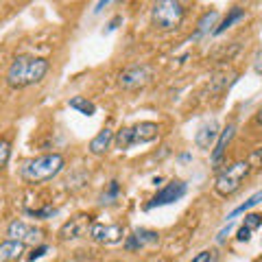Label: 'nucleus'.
I'll return each instance as SVG.
<instances>
[{"instance_id":"393cba45","label":"nucleus","mask_w":262,"mask_h":262,"mask_svg":"<svg viewBox=\"0 0 262 262\" xmlns=\"http://www.w3.org/2000/svg\"><path fill=\"white\" fill-rule=\"evenodd\" d=\"M251 238V229H247V227H238V232H236V241H241V243H247Z\"/></svg>"},{"instance_id":"c85d7f7f","label":"nucleus","mask_w":262,"mask_h":262,"mask_svg":"<svg viewBox=\"0 0 262 262\" xmlns=\"http://www.w3.org/2000/svg\"><path fill=\"white\" fill-rule=\"evenodd\" d=\"M251 162H258L260 166H262V146H260L258 151H253V153H251V158H249V164H251Z\"/></svg>"},{"instance_id":"4468645a","label":"nucleus","mask_w":262,"mask_h":262,"mask_svg":"<svg viewBox=\"0 0 262 262\" xmlns=\"http://www.w3.org/2000/svg\"><path fill=\"white\" fill-rule=\"evenodd\" d=\"M114 142V131L112 129H101L98 131V134L92 138V140H90V153L92 155H103L105 151L110 149V144Z\"/></svg>"},{"instance_id":"a878e982","label":"nucleus","mask_w":262,"mask_h":262,"mask_svg":"<svg viewBox=\"0 0 262 262\" xmlns=\"http://www.w3.org/2000/svg\"><path fill=\"white\" fill-rule=\"evenodd\" d=\"M48 251V247H46V245H39V247L37 249H33V253H31V256H29V262H35L37 258H42L44 256V253Z\"/></svg>"},{"instance_id":"a211bd4d","label":"nucleus","mask_w":262,"mask_h":262,"mask_svg":"<svg viewBox=\"0 0 262 262\" xmlns=\"http://www.w3.org/2000/svg\"><path fill=\"white\" fill-rule=\"evenodd\" d=\"M68 105H70L72 110H77L79 114H83V116H94V112H96L94 103L88 101L85 96H72L70 101H68Z\"/></svg>"},{"instance_id":"2eb2a0df","label":"nucleus","mask_w":262,"mask_h":262,"mask_svg":"<svg viewBox=\"0 0 262 262\" xmlns=\"http://www.w3.org/2000/svg\"><path fill=\"white\" fill-rule=\"evenodd\" d=\"M24 251V245L18 241H5L0 243V262H15Z\"/></svg>"},{"instance_id":"6e6552de","label":"nucleus","mask_w":262,"mask_h":262,"mask_svg":"<svg viewBox=\"0 0 262 262\" xmlns=\"http://www.w3.org/2000/svg\"><path fill=\"white\" fill-rule=\"evenodd\" d=\"M94 223L92 214H77L75 219H70L68 223H63L59 229V238L61 241H77L83 238V236L90 234V227Z\"/></svg>"},{"instance_id":"cd10ccee","label":"nucleus","mask_w":262,"mask_h":262,"mask_svg":"<svg viewBox=\"0 0 262 262\" xmlns=\"http://www.w3.org/2000/svg\"><path fill=\"white\" fill-rule=\"evenodd\" d=\"M253 70H256L258 75H262V51L256 55V59H253Z\"/></svg>"},{"instance_id":"f257e3e1","label":"nucleus","mask_w":262,"mask_h":262,"mask_svg":"<svg viewBox=\"0 0 262 262\" xmlns=\"http://www.w3.org/2000/svg\"><path fill=\"white\" fill-rule=\"evenodd\" d=\"M48 72V59L33 55H18L7 70V83L13 90H22L39 83Z\"/></svg>"},{"instance_id":"ddd939ff","label":"nucleus","mask_w":262,"mask_h":262,"mask_svg":"<svg viewBox=\"0 0 262 262\" xmlns=\"http://www.w3.org/2000/svg\"><path fill=\"white\" fill-rule=\"evenodd\" d=\"M234 131H236L234 125H227V127L219 134L216 146H214V151H212V164H214V166H219L221 160H223V155H225V151H227V144L232 142V138H234Z\"/></svg>"},{"instance_id":"9d476101","label":"nucleus","mask_w":262,"mask_h":262,"mask_svg":"<svg viewBox=\"0 0 262 262\" xmlns=\"http://www.w3.org/2000/svg\"><path fill=\"white\" fill-rule=\"evenodd\" d=\"M7 236H9V241H18L22 245H27V243H37L44 236V232L35 225L24 223V221H13V223L7 227Z\"/></svg>"},{"instance_id":"6ab92c4d","label":"nucleus","mask_w":262,"mask_h":262,"mask_svg":"<svg viewBox=\"0 0 262 262\" xmlns=\"http://www.w3.org/2000/svg\"><path fill=\"white\" fill-rule=\"evenodd\" d=\"M262 201V190H258V192H253L251 196H249V199L247 201H245V203H241V206L238 208H236V210H232V212H229V214H227V221H232V219H236V216H238V214H243V212H247V210H251L253 206H258V203Z\"/></svg>"},{"instance_id":"f8f14e48","label":"nucleus","mask_w":262,"mask_h":262,"mask_svg":"<svg viewBox=\"0 0 262 262\" xmlns=\"http://www.w3.org/2000/svg\"><path fill=\"white\" fill-rule=\"evenodd\" d=\"M219 122L212 118V120H206L203 125L196 129V134H194V144L199 146V149H210L212 142L219 138Z\"/></svg>"},{"instance_id":"bb28decb","label":"nucleus","mask_w":262,"mask_h":262,"mask_svg":"<svg viewBox=\"0 0 262 262\" xmlns=\"http://www.w3.org/2000/svg\"><path fill=\"white\" fill-rule=\"evenodd\" d=\"M232 229H234V223H232V221H229V223H227V225H225V227L219 232V236H216V243H223V241L227 238V234L232 232Z\"/></svg>"},{"instance_id":"c756f323","label":"nucleus","mask_w":262,"mask_h":262,"mask_svg":"<svg viewBox=\"0 0 262 262\" xmlns=\"http://www.w3.org/2000/svg\"><path fill=\"white\" fill-rule=\"evenodd\" d=\"M122 22V18H120V15H116V18H114L112 22H110V27H107V31H114V29H116L118 27V24Z\"/></svg>"},{"instance_id":"2f4dec72","label":"nucleus","mask_w":262,"mask_h":262,"mask_svg":"<svg viewBox=\"0 0 262 262\" xmlns=\"http://www.w3.org/2000/svg\"><path fill=\"white\" fill-rule=\"evenodd\" d=\"M256 120H258V122H260V125H262V107L258 110V116H256Z\"/></svg>"},{"instance_id":"423d86ee","label":"nucleus","mask_w":262,"mask_h":262,"mask_svg":"<svg viewBox=\"0 0 262 262\" xmlns=\"http://www.w3.org/2000/svg\"><path fill=\"white\" fill-rule=\"evenodd\" d=\"M153 77V66L149 63H131L125 70L120 72L118 77V85L127 92H134V90H140L151 81Z\"/></svg>"},{"instance_id":"f03ea898","label":"nucleus","mask_w":262,"mask_h":262,"mask_svg":"<svg viewBox=\"0 0 262 262\" xmlns=\"http://www.w3.org/2000/svg\"><path fill=\"white\" fill-rule=\"evenodd\" d=\"M63 166H66V160L61 153H46L24 162L20 168V177L27 184H42L59 175Z\"/></svg>"},{"instance_id":"9b49d317","label":"nucleus","mask_w":262,"mask_h":262,"mask_svg":"<svg viewBox=\"0 0 262 262\" xmlns=\"http://www.w3.org/2000/svg\"><path fill=\"white\" fill-rule=\"evenodd\" d=\"M155 243H160V234L158 232H153V229H134V234L127 236L125 249L134 251V249L146 247V245H155Z\"/></svg>"},{"instance_id":"5701e85b","label":"nucleus","mask_w":262,"mask_h":262,"mask_svg":"<svg viewBox=\"0 0 262 262\" xmlns=\"http://www.w3.org/2000/svg\"><path fill=\"white\" fill-rule=\"evenodd\" d=\"M219 260V251L216 249H203L192 258V262H216Z\"/></svg>"},{"instance_id":"dca6fc26","label":"nucleus","mask_w":262,"mask_h":262,"mask_svg":"<svg viewBox=\"0 0 262 262\" xmlns=\"http://www.w3.org/2000/svg\"><path fill=\"white\" fill-rule=\"evenodd\" d=\"M219 20V13L216 11H206L201 15V20L196 22V31H194V35L190 37V39H199V37H203V35H208V33H214V22Z\"/></svg>"},{"instance_id":"20e7f679","label":"nucleus","mask_w":262,"mask_h":262,"mask_svg":"<svg viewBox=\"0 0 262 262\" xmlns=\"http://www.w3.org/2000/svg\"><path fill=\"white\" fill-rule=\"evenodd\" d=\"M249 170H251L249 160H238V162L225 166L216 175V182H214L216 194H221V196H225V199H227V196H232L234 192H238V188L243 186L245 179H247Z\"/></svg>"},{"instance_id":"f3484780","label":"nucleus","mask_w":262,"mask_h":262,"mask_svg":"<svg viewBox=\"0 0 262 262\" xmlns=\"http://www.w3.org/2000/svg\"><path fill=\"white\" fill-rule=\"evenodd\" d=\"M243 18H245V9H241V7H232V9H229V13L225 15V20L214 29V35H221V33H225L234 22H238V20H243Z\"/></svg>"},{"instance_id":"0eeeda50","label":"nucleus","mask_w":262,"mask_h":262,"mask_svg":"<svg viewBox=\"0 0 262 262\" xmlns=\"http://www.w3.org/2000/svg\"><path fill=\"white\" fill-rule=\"evenodd\" d=\"M188 186L186 182H182V179H173V182H168L166 186L162 188V190L155 192L153 199L146 203V210H153V208H162V206H170V203L179 201L182 196L186 194Z\"/></svg>"},{"instance_id":"7c9ffc66","label":"nucleus","mask_w":262,"mask_h":262,"mask_svg":"<svg viewBox=\"0 0 262 262\" xmlns=\"http://www.w3.org/2000/svg\"><path fill=\"white\" fill-rule=\"evenodd\" d=\"M107 5H110V3H98V5H96V9H94V13H98V11L103 9V7H107Z\"/></svg>"},{"instance_id":"aec40b11","label":"nucleus","mask_w":262,"mask_h":262,"mask_svg":"<svg viewBox=\"0 0 262 262\" xmlns=\"http://www.w3.org/2000/svg\"><path fill=\"white\" fill-rule=\"evenodd\" d=\"M118 194H120V186H118L116 179H112L110 186H107V190H105V192L101 194V203H112Z\"/></svg>"},{"instance_id":"39448f33","label":"nucleus","mask_w":262,"mask_h":262,"mask_svg":"<svg viewBox=\"0 0 262 262\" xmlns=\"http://www.w3.org/2000/svg\"><path fill=\"white\" fill-rule=\"evenodd\" d=\"M184 13H186L184 5L177 3V0H160V3L153 5L151 11L153 27L158 31H173L182 24Z\"/></svg>"},{"instance_id":"4be33fe9","label":"nucleus","mask_w":262,"mask_h":262,"mask_svg":"<svg viewBox=\"0 0 262 262\" xmlns=\"http://www.w3.org/2000/svg\"><path fill=\"white\" fill-rule=\"evenodd\" d=\"M27 214L33 216V219H39V221H44V219H53L57 214V208H42V210H27Z\"/></svg>"},{"instance_id":"412c9836","label":"nucleus","mask_w":262,"mask_h":262,"mask_svg":"<svg viewBox=\"0 0 262 262\" xmlns=\"http://www.w3.org/2000/svg\"><path fill=\"white\" fill-rule=\"evenodd\" d=\"M9 158H11V142L7 138H0V170L7 166Z\"/></svg>"},{"instance_id":"7ed1b4c3","label":"nucleus","mask_w":262,"mask_h":262,"mask_svg":"<svg viewBox=\"0 0 262 262\" xmlns=\"http://www.w3.org/2000/svg\"><path fill=\"white\" fill-rule=\"evenodd\" d=\"M158 136H160V125L144 120V122H138V125H134V127L118 129L116 134H114V142H116V146L120 151H125V149H129V146L158 140Z\"/></svg>"},{"instance_id":"b1692460","label":"nucleus","mask_w":262,"mask_h":262,"mask_svg":"<svg viewBox=\"0 0 262 262\" xmlns=\"http://www.w3.org/2000/svg\"><path fill=\"white\" fill-rule=\"evenodd\" d=\"M243 225L253 232V229H258L262 225V214H247V216H245V223Z\"/></svg>"},{"instance_id":"1a4fd4ad","label":"nucleus","mask_w":262,"mask_h":262,"mask_svg":"<svg viewBox=\"0 0 262 262\" xmlns=\"http://www.w3.org/2000/svg\"><path fill=\"white\" fill-rule=\"evenodd\" d=\"M90 238L101 245H116L125 238V227L122 225H103V223H92L90 227Z\"/></svg>"}]
</instances>
